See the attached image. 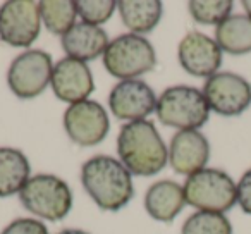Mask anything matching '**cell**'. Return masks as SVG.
I'll return each instance as SVG.
<instances>
[{"instance_id":"7","label":"cell","mask_w":251,"mask_h":234,"mask_svg":"<svg viewBox=\"0 0 251 234\" xmlns=\"http://www.w3.org/2000/svg\"><path fill=\"white\" fill-rule=\"evenodd\" d=\"M53 64L45 50H26L12 60L7 71V84L16 97L29 100L47 90L52 81Z\"/></svg>"},{"instance_id":"23","label":"cell","mask_w":251,"mask_h":234,"mask_svg":"<svg viewBox=\"0 0 251 234\" xmlns=\"http://www.w3.org/2000/svg\"><path fill=\"white\" fill-rule=\"evenodd\" d=\"M115 9H117V2L114 0H79L76 2L77 16H81L83 23L93 26L107 23Z\"/></svg>"},{"instance_id":"10","label":"cell","mask_w":251,"mask_h":234,"mask_svg":"<svg viewBox=\"0 0 251 234\" xmlns=\"http://www.w3.org/2000/svg\"><path fill=\"white\" fill-rule=\"evenodd\" d=\"M64 130L79 147H95L107 138L110 121L107 110L98 102L84 100L67 107L64 112Z\"/></svg>"},{"instance_id":"25","label":"cell","mask_w":251,"mask_h":234,"mask_svg":"<svg viewBox=\"0 0 251 234\" xmlns=\"http://www.w3.org/2000/svg\"><path fill=\"white\" fill-rule=\"evenodd\" d=\"M237 203L244 213L251 215V169H248L237 182Z\"/></svg>"},{"instance_id":"27","label":"cell","mask_w":251,"mask_h":234,"mask_svg":"<svg viewBox=\"0 0 251 234\" xmlns=\"http://www.w3.org/2000/svg\"><path fill=\"white\" fill-rule=\"evenodd\" d=\"M243 7H244V11H246V16H250L251 18V0H244Z\"/></svg>"},{"instance_id":"14","label":"cell","mask_w":251,"mask_h":234,"mask_svg":"<svg viewBox=\"0 0 251 234\" xmlns=\"http://www.w3.org/2000/svg\"><path fill=\"white\" fill-rule=\"evenodd\" d=\"M210 158V143L198 130L179 131L169 147V162L177 174L191 176L205 169Z\"/></svg>"},{"instance_id":"26","label":"cell","mask_w":251,"mask_h":234,"mask_svg":"<svg viewBox=\"0 0 251 234\" xmlns=\"http://www.w3.org/2000/svg\"><path fill=\"white\" fill-rule=\"evenodd\" d=\"M57 234H90V233H86V231H81V229H62V231H59Z\"/></svg>"},{"instance_id":"15","label":"cell","mask_w":251,"mask_h":234,"mask_svg":"<svg viewBox=\"0 0 251 234\" xmlns=\"http://www.w3.org/2000/svg\"><path fill=\"white\" fill-rule=\"evenodd\" d=\"M108 47V36L100 26L76 23L66 35L62 36V49L67 57L76 60H93L98 55H103Z\"/></svg>"},{"instance_id":"1","label":"cell","mask_w":251,"mask_h":234,"mask_svg":"<svg viewBox=\"0 0 251 234\" xmlns=\"http://www.w3.org/2000/svg\"><path fill=\"white\" fill-rule=\"evenodd\" d=\"M117 154L131 174L155 176L167 165L169 152L151 121H134L121 128Z\"/></svg>"},{"instance_id":"9","label":"cell","mask_w":251,"mask_h":234,"mask_svg":"<svg viewBox=\"0 0 251 234\" xmlns=\"http://www.w3.org/2000/svg\"><path fill=\"white\" fill-rule=\"evenodd\" d=\"M203 95L210 110L234 117L251 105V83L234 73H217L205 81Z\"/></svg>"},{"instance_id":"4","label":"cell","mask_w":251,"mask_h":234,"mask_svg":"<svg viewBox=\"0 0 251 234\" xmlns=\"http://www.w3.org/2000/svg\"><path fill=\"white\" fill-rule=\"evenodd\" d=\"M157 64V53L145 36L127 33L108 42L103 52V66L108 74L121 81L136 79L151 71Z\"/></svg>"},{"instance_id":"5","label":"cell","mask_w":251,"mask_h":234,"mask_svg":"<svg viewBox=\"0 0 251 234\" xmlns=\"http://www.w3.org/2000/svg\"><path fill=\"white\" fill-rule=\"evenodd\" d=\"M186 203L201 212L224 213L237 203V184L227 172L201 169L188 176L184 182Z\"/></svg>"},{"instance_id":"8","label":"cell","mask_w":251,"mask_h":234,"mask_svg":"<svg viewBox=\"0 0 251 234\" xmlns=\"http://www.w3.org/2000/svg\"><path fill=\"white\" fill-rule=\"evenodd\" d=\"M40 4L33 0H9L0 7V40L11 47L28 49L40 36Z\"/></svg>"},{"instance_id":"24","label":"cell","mask_w":251,"mask_h":234,"mask_svg":"<svg viewBox=\"0 0 251 234\" xmlns=\"http://www.w3.org/2000/svg\"><path fill=\"white\" fill-rule=\"evenodd\" d=\"M0 234H49V229L38 219H16Z\"/></svg>"},{"instance_id":"17","label":"cell","mask_w":251,"mask_h":234,"mask_svg":"<svg viewBox=\"0 0 251 234\" xmlns=\"http://www.w3.org/2000/svg\"><path fill=\"white\" fill-rule=\"evenodd\" d=\"M29 160L21 150L0 147V198L19 193L29 181Z\"/></svg>"},{"instance_id":"16","label":"cell","mask_w":251,"mask_h":234,"mask_svg":"<svg viewBox=\"0 0 251 234\" xmlns=\"http://www.w3.org/2000/svg\"><path fill=\"white\" fill-rule=\"evenodd\" d=\"M184 205V188L169 179L151 184L145 195V208L150 217L160 222H172Z\"/></svg>"},{"instance_id":"6","label":"cell","mask_w":251,"mask_h":234,"mask_svg":"<svg viewBox=\"0 0 251 234\" xmlns=\"http://www.w3.org/2000/svg\"><path fill=\"white\" fill-rule=\"evenodd\" d=\"M19 202L33 215L55 222L71 212L73 193L64 179L53 174H36L19 191Z\"/></svg>"},{"instance_id":"13","label":"cell","mask_w":251,"mask_h":234,"mask_svg":"<svg viewBox=\"0 0 251 234\" xmlns=\"http://www.w3.org/2000/svg\"><path fill=\"white\" fill-rule=\"evenodd\" d=\"M50 84L55 97L71 105L88 100L95 91L93 74L88 64L71 57H64L53 66Z\"/></svg>"},{"instance_id":"11","label":"cell","mask_w":251,"mask_h":234,"mask_svg":"<svg viewBox=\"0 0 251 234\" xmlns=\"http://www.w3.org/2000/svg\"><path fill=\"white\" fill-rule=\"evenodd\" d=\"M108 107L117 119L134 123L143 121L157 108V98L148 83L141 79H126L112 88Z\"/></svg>"},{"instance_id":"18","label":"cell","mask_w":251,"mask_h":234,"mask_svg":"<svg viewBox=\"0 0 251 234\" xmlns=\"http://www.w3.org/2000/svg\"><path fill=\"white\" fill-rule=\"evenodd\" d=\"M117 9L124 26L134 33H150L160 23L164 5L158 0H122Z\"/></svg>"},{"instance_id":"21","label":"cell","mask_w":251,"mask_h":234,"mask_svg":"<svg viewBox=\"0 0 251 234\" xmlns=\"http://www.w3.org/2000/svg\"><path fill=\"white\" fill-rule=\"evenodd\" d=\"M181 234H232V226L224 213L198 210L186 219Z\"/></svg>"},{"instance_id":"19","label":"cell","mask_w":251,"mask_h":234,"mask_svg":"<svg viewBox=\"0 0 251 234\" xmlns=\"http://www.w3.org/2000/svg\"><path fill=\"white\" fill-rule=\"evenodd\" d=\"M215 42L230 55L251 52V18L246 14H230L215 29Z\"/></svg>"},{"instance_id":"3","label":"cell","mask_w":251,"mask_h":234,"mask_svg":"<svg viewBox=\"0 0 251 234\" xmlns=\"http://www.w3.org/2000/svg\"><path fill=\"white\" fill-rule=\"evenodd\" d=\"M158 119L162 124L181 131L200 130L210 117V107L203 91L195 86H171L157 100Z\"/></svg>"},{"instance_id":"20","label":"cell","mask_w":251,"mask_h":234,"mask_svg":"<svg viewBox=\"0 0 251 234\" xmlns=\"http://www.w3.org/2000/svg\"><path fill=\"white\" fill-rule=\"evenodd\" d=\"M42 23L50 33L64 36L76 25V2L73 0H43L40 2Z\"/></svg>"},{"instance_id":"2","label":"cell","mask_w":251,"mask_h":234,"mask_svg":"<svg viewBox=\"0 0 251 234\" xmlns=\"http://www.w3.org/2000/svg\"><path fill=\"white\" fill-rule=\"evenodd\" d=\"M81 182L101 210L117 212L134 195L131 172L121 160L108 155H95L81 167Z\"/></svg>"},{"instance_id":"12","label":"cell","mask_w":251,"mask_h":234,"mask_svg":"<svg viewBox=\"0 0 251 234\" xmlns=\"http://www.w3.org/2000/svg\"><path fill=\"white\" fill-rule=\"evenodd\" d=\"M177 57L179 64L188 74L196 78H210L217 74L222 64V49L210 36L191 31L179 43Z\"/></svg>"},{"instance_id":"22","label":"cell","mask_w":251,"mask_h":234,"mask_svg":"<svg viewBox=\"0 0 251 234\" xmlns=\"http://www.w3.org/2000/svg\"><path fill=\"white\" fill-rule=\"evenodd\" d=\"M230 0H191L188 4L189 14L200 25H217L224 23L232 12Z\"/></svg>"}]
</instances>
